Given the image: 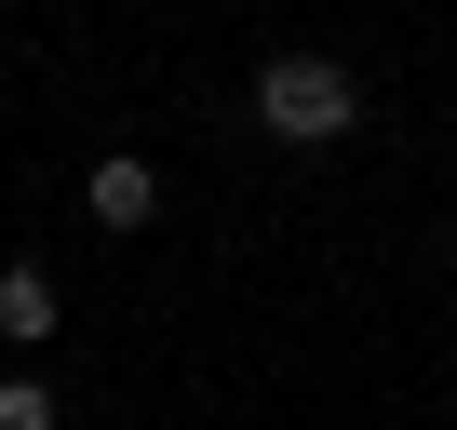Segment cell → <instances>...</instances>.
Listing matches in <instances>:
<instances>
[{
    "instance_id": "4",
    "label": "cell",
    "mask_w": 457,
    "mask_h": 430,
    "mask_svg": "<svg viewBox=\"0 0 457 430\" xmlns=\"http://www.w3.org/2000/svg\"><path fill=\"white\" fill-rule=\"evenodd\" d=\"M0 430H54V390L41 376H0Z\"/></svg>"
},
{
    "instance_id": "3",
    "label": "cell",
    "mask_w": 457,
    "mask_h": 430,
    "mask_svg": "<svg viewBox=\"0 0 457 430\" xmlns=\"http://www.w3.org/2000/svg\"><path fill=\"white\" fill-rule=\"evenodd\" d=\"M0 336H14V350H41V336H54V269H28V256L0 269Z\"/></svg>"
},
{
    "instance_id": "1",
    "label": "cell",
    "mask_w": 457,
    "mask_h": 430,
    "mask_svg": "<svg viewBox=\"0 0 457 430\" xmlns=\"http://www.w3.org/2000/svg\"><path fill=\"white\" fill-rule=\"evenodd\" d=\"M256 121H270L283 148H337V135L363 121V81H350L337 54H270V68H256Z\"/></svg>"
},
{
    "instance_id": "2",
    "label": "cell",
    "mask_w": 457,
    "mask_h": 430,
    "mask_svg": "<svg viewBox=\"0 0 457 430\" xmlns=\"http://www.w3.org/2000/svg\"><path fill=\"white\" fill-rule=\"evenodd\" d=\"M81 215H95V229H148V215H162V175H148L135 148H108V161L81 175Z\"/></svg>"
}]
</instances>
